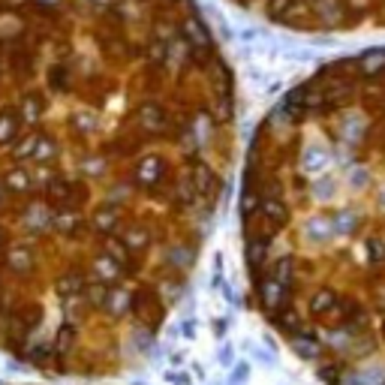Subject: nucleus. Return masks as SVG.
Returning <instances> with one entry per match:
<instances>
[{"label":"nucleus","instance_id":"nucleus-4","mask_svg":"<svg viewBox=\"0 0 385 385\" xmlns=\"http://www.w3.org/2000/svg\"><path fill=\"white\" fill-rule=\"evenodd\" d=\"M163 172H166V163L160 157H145V160H139V166H136V181L139 184H145V187H154L160 178H163Z\"/></svg>","mask_w":385,"mask_h":385},{"label":"nucleus","instance_id":"nucleus-26","mask_svg":"<svg viewBox=\"0 0 385 385\" xmlns=\"http://www.w3.org/2000/svg\"><path fill=\"white\" fill-rule=\"evenodd\" d=\"M48 190H52L55 202H64V205L69 202V184H66V181H52V187H48Z\"/></svg>","mask_w":385,"mask_h":385},{"label":"nucleus","instance_id":"nucleus-25","mask_svg":"<svg viewBox=\"0 0 385 385\" xmlns=\"http://www.w3.org/2000/svg\"><path fill=\"white\" fill-rule=\"evenodd\" d=\"M106 295H108V289H106V283H94V286L88 289V298L94 307H99V304H106Z\"/></svg>","mask_w":385,"mask_h":385},{"label":"nucleus","instance_id":"nucleus-18","mask_svg":"<svg viewBox=\"0 0 385 385\" xmlns=\"http://www.w3.org/2000/svg\"><path fill=\"white\" fill-rule=\"evenodd\" d=\"M94 226L103 232V235H108V232L118 226V211L115 208H99L94 214Z\"/></svg>","mask_w":385,"mask_h":385},{"label":"nucleus","instance_id":"nucleus-21","mask_svg":"<svg viewBox=\"0 0 385 385\" xmlns=\"http://www.w3.org/2000/svg\"><path fill=\"white\" fill-rule=\"evenodd\" d=\"M85 289V280L78 277V274H66L64 280L57 283V292L60 295H76V292H82Z\"/></svg>","mask_w":385,"mask_h":385},{"label":"nucleus","instance_id":"nucleus-2","mask_svg":"<svg viewBox=\"0 0 385 385\" xmlns=\"http://www.w3.org/2000/svg\"><path fill=\"white\" fill-rule=\"evenodd\" d=\"M286 295H289V286H283V283H277L274 277L262 280V286H259V298H262V304H265V310L280 313L283 307H286Z\"/></svg>","mask_w":385,"mask_h":385},{"label":"nucleus","instance_id":"nucleus-1","mask_svg":"<svg viewBox=\"0 0 385 385\" xmlns=\"http://www.w3.org/2000/svg\"><path fill=\"white\" fill-rule=\"evenodd\" d=\"M130 307H133V313H136L141 322H145V326H157L160 316H163L160 298H157L150 289H139L136 295H133V304H130Z\"/></svg>","mask_w":385,"mask_h":385},{"label":"nucleus","instance_id":"nucleus-27","mask_svg":"<svg viewBox=\"0 0 385 385\" xmlns=\"http://www.w3.org/2000/svg\"><path fill=\"white\" fill-rule=\"evenodd\" d=\"M368 250H370V259H373V262H385V241L370 238V241H368Z\"/></svg>","mask_w":385,"mask_h":385},{"label":"nucleus","instance_id":"nucleus-31","mask_svg":"<svg viewBox=\"0 0 385 385\" xmlns=\"http://www.w3.org/2000/svg\"><path fill=\"white\" fill-rule=\"evenodd\" d=\"M377 307L385 310V283H379V286H377Z\"/></svg>","mask_w":385,"mask_h":385},{"label":"nucleus","instance_id":"nucleus-33","mask_svg":"<svg viewBox=\"0 0 385 385\" xmlns=\"http://www.w3.org/2000/svg\"><path fill=\"white\" fill-rule=\"evenodd\" d=\"M39 4H43V6H55L57 0H39Z\"/></svg>","mask_w":385,"mask_h":385},{"label":"nucleus","instance_id":"nucleus-19","mask_svg":"<svg viewBox=\"0 0 385 385\" xmlns=\"http://www.w3.org/2000/svg\"><path fill=\"white\" fill-rule=\"evenodd\" d=\"M43 115V103L30 94V97H24V106H22V120L24 124H36V118Z\"/></svg>","mask_w":385,"mask_h":385},{"label":"nucleus","instance_id":"nucleus-5","mask_svg":"<svg viewBox=\"0 0 385 385\" xmlns=\"http://www.w3.org/2000/svg\"><path fill=\"white\" fill-rule=\"evenodd\" d=\"M184 36H187V43H190L192 48H208V46H211L208 30H205V24H202L196 15L184 22Z\"/></svg>","mask_w":385,"mask_h":385},{"label":"nucleus","instance_id":"nucleus-6","mask_svg":"<svg viewBox=\"0 0 385 385\" xmlns=\"http://www.w3.org/2000/svg\"><path fill=\"white\" fill-rule=\"evenodd\" d=\"M358 73L361 76H379V73H385V52H382V48H373V52H364L358 57Z\"/></svg>","mask_w":385,"mask_h":385},{"label":"nucleus","instance_id":"nucleus-11","mask_svg":"<svg viewBox=\"0 0 385 385\" xmlns=\"http://www.w3.org/2000/svg\"><path fill=\"white\" fill-rule=\"evenodd\" d=\"M337 307V295H334V289H319L316 295L310 298V313L313 316H326Z\"/></svg>","mask_w":385,"mask_h":385},{"label":"nucleus","instance_id":"nucleus-12","mask_svg":"<svg viewBox=\"0 0 385 385\" xmlns=\"http://www.w3.org/2000/svg\"><path fill=\"white\" fill-rule=\"evenodd\" d=\"M18 133V115L13 108H4L0 111V145H9Z\"/></svg>","mask_w":385,"mask_h":385},{"label":"nucleus","instance_id":"nucleus-32","mask_svg":"<svg viewBox=\"0 0 385 385\" xmlns=\"http://www.w3.org/2000/svg\"><path fill=\"white\" fill-rule=\"evenodd\" d=\"M97 4H99V6H111V4H115V0H97Z\"/></svg>","mask_w":385,"mask_h":385},{"label":"nucleus","instance_id":"nucleus-10","mask_svg":"<svg viewBox=\"0 0 385 385\" xmlns=\"http://www.w3.org/2000/svg\"><path fill=\"white\" fill-rule=\"evenodd\" d=\"M4 181H6V190L15 192V196H24V192H30V175H27V169H22V166L9 169Z\"/></svg>","mask_w":385,"mask_h":385},{"label":"nucleus","instance_id":"nucleus-22","mask_svg":"<svg viewBox=\"0 0 385 385\" xmlns=\"http://www.w3.org/2000/svg\"><path fill=\"white\" fill-rule=\"evenodd\" d=\"M274 280L283 283V286H292V259H280L277 268H274Z\"/></svg>","mask_w":385,"mask_h":385},{"label":"nucleus","instance_id":"nucleus-9","mask_svg":"<svg viewBox=\"0 0 385 385\" xmlns=\"http://www.w3.org/2000/svg\"><path fill=\"white\" fill-rule=\"evenodd\" d=\"M130 304H133V295H130L127 289H108L103 307L111 313V316H124V313L130 310Z\"/></svg>","mask_w":385,"mask_h":385},{"label":"nucleus","instance_id":"nucleus-28","mask_svg":"<svg viewBox=\"0 0 385 385\" xmlns=\"http://www.w3.org/2000/svg\"><path fill=\"white\" fill-rule=\"evenodd\" d=\"M298 0H271V15H286Z\"/></svg>","mask_w":385,"mask_h":385},{"label":"nucleus","instance_id":"nucleus-13","mask_svg":"<svg viewBox=\"0 0 385 385\" xmlns=\"http://www.w3.org/2000/svg\"><path fill=\"white\" fill-rule=\"evenodd\" d=\"M192 184H196L199 192H214V190H217V175H214V169L196 166V169H192Z\"/></svg>","mask_w":385,"mask_h":385},{"label":"nucleus","instance_id":"nucleus-3","mask_svg":"<svg viewBox=\"0 0 385 385\" xmlns=\"http://www.w3.org/2000/svg\"><path fill=\"white\" fill-rule=\"evenodd\" d=\"M313 13L322 24L337 27L343 18H346V9H343V0H313Z\"/></svg>","mask_w":385,"mask_h":385},{"label":"nucleus","instance_id":"nucleus-17","mask_svg":"<svg viewBox=\"0 0 385 385\" xmlns=\"http://www.w3.org/2000/svg\"><path fill=\"white\" fill-rule=\"evenodd\" d=\"M106 256L115 259L120 268L130 265V250L124 247V241H118V238H106Z\"/></svg>","mask_w":385,"mask_h":385},{"label":"nucleus","instance_id":"nucleus-30","mask_svg":"<svg viewBox=\"0 0 385 385\" xmlns=\"http://www.w3.org/2000/svg\"><path fill=\"white\" fill-rule=\"evenodd\" d=\"M69 340H73V328H64V334H57V352H66Z\"/></svg>","mask_w":385,"mask_h":385},{"label":"nucleus","instance_id":"nucleus-20","mask_svg":"<svg viewBox=\"0 0 385 385\" xmlns=\"http://www.w3.org/2000/svg\"><path fill=\"white\" fill-rule=\"evenodd\" d=\"M34 160H52L55 157V141L52 139H34V150H30Z\"/></svg>","mask_w":385,"mask_h":385},{"label":"nucleus","instance_id":"nucleus-24","mask_svg":"<svg viewBox=\"0 0 385 385\" xmlns=\"http://www.w3.org/2000/svg\"><path fill=\"white\" fill-rule=\"evenodd\" d=\"M247 259H250L253 268H259L262 259H265V241H253L250 250H247Z\"/></svg>","mask_w":385,"mask_h":385},{"label":"nucleus","instance_id":"nucleus-23","mask_svg":"<svg viewBox=\"0 0 385 385\" xmlns=\"http://www.w3.org/2000/svg\"><path fill=\"white\" fill-rule=\"evenodd\" d=\"M295 349L301 352L304 358H316V356H319V343L313 340V337H301V340H295Z\"/></svg>","mask_w":385,"mask_h":385},{"label":"nucleus","instance_id":"nucleus-15","mask_svg":"<svg viewBox=\"0 0 385 385\" xmlns=\"http://www.w3.org/2000/svg\"><path fill=\"white\" fill-rule=\"evenodd\" d=\"M141 124H145L148 130H163L166 127V115H163V108H157V106H141Z\"/></svg>","mask_w":385,"mask_h":385},{"label":"nucleus","instance_id":"nucleus-8","mask_svg":"<svg viewBox=\"0 0 385 385\" xmlns=\"http://www.w3.org/2000/svg\"><path fill=\"white\" fill-rule=\"evenodd\" d=\"M262 214H265L268 223H274V226H283V223L289 220V211L280 202V196H265V199H262Z\"/></svg>","mask_w":385,"mask_h":385},{"label":"nucleus","instance_id":"nucleus-7","mask_svg":"<svg viewBox=\"0 0 385 385\" xmlns=\"http://www.w3.org/2000/svg\"><path fill=\"white\" fill-rule=\"evenodd\" d=\"M120 271H124V268H120L111 256H106V253L94 259V274H97L99 283H115V280L120 277Z\"/></svg>","mask_w":385,"mask_h":385},{"label":"nucleus","instance_id":"nucleus-14","mask_svg":"<svg viewBox=\"0 0 385 385\" xmlns=\"http://www.w3.org/2000/svg\"><path fill=\"white\" fill-rule=\"evenodd\" d=\"M148 244H150V235H148V229H141V226L130 229L127 235H124V247H127L130 253H141V250H148Z\"/></svg>","mask_w":385,"mask_h":385},{"label":"nucleus","instance_id":"nucleus-29","mask_svg":"<svg viewBox=\"0 0 385 385\" xmlns=\"http://www.w3.org/2000/svg\"><path fill=\"white\" fill-rule=\"evenodd\" d=\"M57 229H64V232H73L76 229V223H78V217L76 214H57Z\"/></svg>","mask_w":385,"mask_h":385},{"label":"nucleus","instance_id":"nucleus-16","mask_svg":"<svg viewBox=\"0 0 385 385\" xmlns=\"http://www.w3.org/2000/svg\"><path fill=\"white\" fill-rule=\"evenodd\" d=\"M30 265H34V256H30V250L15 247L13 253H9V268L18 271V274H27Z\"/></svg>","mask_w":385,"mask_h":385}]
</instances>
